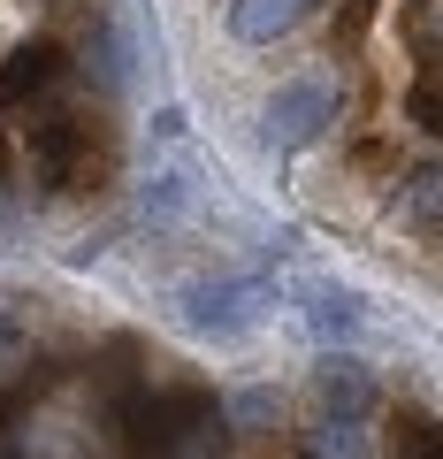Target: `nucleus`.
Masks as SVG:
<instances>
[{
  "instance_id": "nucleus-1",
  "label": "nucleus",
  "mask_w": 443,
  "mask_h": 459,
  "mask_svg": "<svg viewBox=\"0 0 443 459\" xmlns=\"http://www.w3.org/2000/svg\"><path fill=\"white\" fill-rule=\"evenodd\" d=\"M328 123H337V84L328 77H298V84H283V92H268V108H260L268 146H313Z\"/></svg>"
},
{
  "instance_id": "nucleus-2",
  "label": "nucleus",
  "mask_w": 443,
  "mask_h": 459,
  "mask_svg": "<svg viewBox=\"0 0 443 459\" xmlns=\"http://www.w3.org/2000/svg\"><path fill=\"white\" fill-rule=\"evenodd\" d=\"M268 307V283H192L183 291V322L214 329V337H237V329H252Z\"/></svg>"
},
{
  "instance_id": "nucleus-3",
  "label": "nucleus",
  "mask_w": 443,
  "mask_h": 459,
  "mask_svg": "<svg viewBox=\"0 0 443 459\" xmlns=\"http://www.w3.org/2000/svg\"><path fill=\"white\" fill-rule=\"evenodd\" d=\"M313 16H321V0H230V31L245 47H276V39H291Z\"/></svg>"
},
{
  "instance_id": "nucleus-4",
  "label": "nucleus",
  "mask_w": 443,
  "mask_h": 459,
  "mask_svg": "<svg viewBox=\"0 0 443 459\" xmlns=\"http://www.w3.org/2000/svg\"><path fill=\"white\" fill-rule=\"evenodd\" d=\"M313 398H321V421H367L375 413V376L360 360H321Z\"/></svg>"
},
{
  "instance_id": "nucleus-5",
  "label": "nucleus",
  "mask_w": 443,
  "mask_h": 459,
  "mask_svg": "<svg viewBox=\"0 0 443 459\" xmlns=\"http://www.w3.org/2000/svg\"><path fill=\"white\" fill-rule=\"evenodd\" d=\"M298 459H375V444H367L360 421H313L306 444H298Z\"/></svg>"
},
{
  "instance_id": "nucleus-6",
  "label": "nucleus",
  "mask_w": 443,
  "mask_h": 459,
  "mask_svg": "<svg viewBox=\"0 0 443 459\" xmlns=\"http://www.w3.org/2000/svg\"><path fill=\"white\" fill-rule=\"evenodd\" d=\"M306 322L321 329V337H352V329H360V299H352L345 283H313L306 291Z\"/></svg>"
},
{
  "instance_id": "nucleus-7",
  "label": "nucleus",
  "mask_w": 443,
  "mask_h": 459,
  "mask_svg": "<svg viewBox=\"0 0 443 459\" xmlns=\"http://www.w3.org/2000/svg\"><path fill=\"white\" fill-rule=\"evenodd\" d=\"M47 84H62V54L54 47H31V54H16V69H0V100L47 92Z\"/></svg>"
},
{
  "instance_id": "nucleus-8",
  "label": "nucleus",
  "mask_w": 443,
  "mask_h": 459,
  "mask_svg": "<svg viewBox=\"0 0 443 459\" xmlns=\"http://www.w3.org/2000/svg\"><path fill=\"white\" fill-rule=\"evenodd\" d=\"M405 214H413L421 230H443V161L413 169V184H405Z\"/></svg>"
},
{
  "instance_id": "nucleus-9",
  "label": "nucleus",
  "mask_w": 443,
  "mask_h": 459,
  "mask_svg": "<svg viewBox=\"0 0 443 459\" xmlns=\"http://www.w3.org/2000/svg\"><path fill=\"white\" fill-rule=\"evenodd\" d=\"M23 368H31V337H23V322L0 314V383H16Z\"/></svg>"
},
{
  "instance_id": "nucleus-10",
  "label": "nucleus",
  "mask_w": 443,
  "mask_h": 459,
  "mask_svg": "<svg viewBox=\"0 0 443 459\" xmlns=\"http://www.w3.org/2000/svg\"><path fill=\"white\" fill-rule=\"evenodd\" d=\"M276 413H283L276 391H245V398L230 406V421H237V429H276Z\"/></svg>"
},
{
  "instance_id": "nucleus-11",
  "label": "nucleus",
  "mask_w": 443,
  "mask_h": 459,
  "mask_svg": "<svg viewBox=\"0 0 443 459\" xmlns=\"http://www.w3.org/2000/svg\"><path fill=\"white\" fill-rule=\"evenodd\" d=\"M436 31H443V23H436Z\"/></svg>"
}]
</instances>
